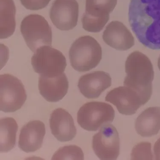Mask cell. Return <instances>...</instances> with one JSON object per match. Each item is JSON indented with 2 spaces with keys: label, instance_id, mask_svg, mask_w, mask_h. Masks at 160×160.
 <instances>
[{
  "label": "cell",
  "instance_id": "cell-14",
  "mask_svg": "<svg viewBox=\"0 0 160 160\" xmlns=\"http://www.w3.org/2000/svg\"><path fill=\"white\" fill-rule=\"evenodd\" d=\"M112 85L108 73L96 71L84 75L79 78L78 87L82 94L88 99L97 98Z\"/></svg>",
  "mask_w": 160,
  "mask_h": 160
},
{
  "label": "cell",
  "instance_id": "cell-15",
  "mask_svg": "<svg viewBox=\"0 0 160 160\" xmlns=\"http://www.w3.org/2000/svg\"><path fill=\"white\" fill-rule=\"evenodd\" d=\"M69 82L65 73L54 78L39 75L38 89L40 94L48 102H57L67 94Z\"/></svg>",
  "mask_w": 160,
  "mask_h": 160
},
{
  "label": "cell",
  "instance_id": "cell-6",
  "mask_svg": "<svg viewBox=\"0 0 160 160\" xmlns=\"http://www.w3.org/2000/svg\"><path fill=\"white\" fill-rule=\"evenodd\" d=\"M31 64L36 73L48 78L62 74L67 66L66 58L63 53L48 45L37 49L31 58Z\"/></svg>",
  "mask_w": 160,
  "mask_h": 160
},
{
  "label": "cell",
  "instance_id": "cell-12",
  "mask_svg": "<svg viewBox=\"0 0 160 160\" xmlns=\"http://www.w3.org/2000/svg\"><path fill=\"white\" fill-rule=\"evenodd\" d=\"M102 38L107 45L118 51H127L135 45V38L130 30L119 21H112L107 25Z\"/></svg>",
  "mask_w": 160,
  "mask_h": 160
},
{
  "label": "cell",
  "instance_id": "cell-8",
  "mask_svg": "<svg viewBox=\"0 0 160 160\" xmlns=\"http://www.w3.org/2000/svg\"><path fill=\"white\" fill-rule=\"evenodd\" d=\"M92 148L100 159H117L120 154V138L116 128L110 123L102 126L93 136Z\"/></svg>",
  "mask_w": 160,
  "mask_h": 160
},
{
  "label": "cell",
  "instance_id": "cell-21",
  "mask_svg": "<svg viewBox=\"0 0 160 160\" xmlns=\"http://www.w3.org/2000/svg\"><path fill=\"white\" fill-rule=\"evenodd\" d=\"M132 160H152L151 144L149 142H141L133 148L131 153Z\"/></svg>",
  "mask_w": 160,
  "mask_h": 160
},
{
  "label": "cell",
  "instance_id": "cell-24",
  "mask_svg": "<svg viewBox=\"0 0 160 160\" xmlns=\"http://www.w3.org/2000/svg\"><path fill=\"white\" fill-rule=\"evenodd\" d=\"M158 66L159 69L160 71V56L159 57L158 61Z\"/></svg>",
  "mask_w": 160,
  "mask_h": 160
},
{
  "label": "cell",
  "instance_id": "cell-3",
  "mask_svg": "<svg viewBox=\"0 0 160 160\" xmlns=\"http://www.w3.org/2000/svg\"><path fill=\"white\" fill-rule=\"evenodd\" d=\"M71 65L76 71L85 72L96 67L102 58V49L95 38L89 36L79 37L70 48Z\"/></svg>",
  "mask_w": 160,
  "mask_h": 160
},
{
  "label": "cell",
  "instance_id": "cell-19",
  "mask_svg": "<svg viewBox=\"0 0 160 160\" xmlns=\"http://www.w3.org/2000/svg\"><path fill=\"white\" fill-rule=\"evenodd\" d=\"M118 0H86V12L83 16L109 21V14L114 10Z\"/></svg>",
  "mask_w": 160,
  "mask_h": 160
},
{
  "label": "cell",
  "instance_id": "cell-5",
  "mask_svg": "<svg viewBox=\"0 0 160 160\" xmlns=\"http://www.w3.org/2000/svg\"><path fill=\"white\" fill-rule=\"evenodd\" d=\"M115 117L114 108L101 102H87L79 109L77 121L82 128L88 131H96L106 124L112 122Z\"/></svg>",
  "mask_w": 160,
  "mask_h": 160
},
{
  "label": "cell",
  "instance_id": "cell-16",
  "mask_svg": "<svg viewBox=\"0 0 160 160\" xmlns=\"http://www.w3.org/2000/svg\"><path fill=\"white\" fill-rule=\"evenodd\" d=\"M135 128L143 137L157 135L160 130V107H149L143 111L137 118Z\"/></svg>",
  "mask_w": 160,
  "mask_h": 160
},
{
  "label": "cell",
  "instance_id": "cell-20",
  "mask_svg": "<svg viewBox=\"0 0 160 160\" xmlns=\"http://www.w3.org/2000/svg\"><path fill=\"white\" fill-rule=\"evenodd\" d=\"M82 149L76 145L65 146L57 151L52 160H84Z\"/></svg>",
  "mask_w": 160,
  "mask_h": 160
},
{
  "label": "cell",
  "instance_id": "cell-1",
  "mask_svg": "<svg viewBox=\"0 0 160 160\" xmlns=\"http://www.w3.org/2000/svg\"><path fill=\"white\" fill-rule=\"evenodd\" d=\"M128 19L141 44L160 50V0H131Z\"/></svg>",
  "mask_w": 160,
  "mask_h": 160
},
{
  "label": "cell",
  "instance_id": "cell-13",
  "mask_svg": "<svg viewBox=\"0 0 160 160\" xmlns=\"http://www.w3.org/2000/svg\"><path fill=\"white\" fill-rule=\"evenodd\" d=\"M45 133V125L42 121H30L21 129L18 147L24 152H34L41 148Z\"/></svg>",
  "mask_w": 160,
  "mask_h": 160
},
{
  "label": "cell",
  "instance_id": "cell-4",
  "mask_svg": "<svg viewBox=\"0 0 160 160\" xmlns=\"http://www.w3.org/2000/svg\"><path fill=\"white\" fill-rule=\"evenodd\" d=\"M20 30L27 45L33 52L41 47L52 45L51 28L41 15L31 14L24 18L21 23Z\"/></svg>",
  "mask_w": 160,
  "mask_h": 160
},
{
  "label": "cell",
  "instance_id": "cell-22",
  "mask_svg": "<svg viewBox=\"0 0 160 160\" xmlns=\"http://www.w3.org/2000/svg\"><path fill=\"white\" fill-rule=\"evenodd\" d=\"M51 0H20L22 5L28 10H41L48 6Z\"/></svg>",
  "mask_w": 160,
  "mask_h": 160
},
{
  "label": "cell",
  "instance_id": "cell-10",
  "mask_svg": "<svg viewBox=\"0 0 160 160\" xmlns=\"http://www.w3.org/2000/svg\"><path fill=\"white\" fill-rule=\"evenodd\" d=\"M105 100L113 104L121 114L133 115L143 105L138 93L127 86H120L108 92Z\"/></svg>",
  "mask_w": 160,
  "mask_h": 160
},
{
  "label": "cell",
  "instance_id": "cell-17",
  "mask_svg": "<svg viewBox=\"0 0 160 160\" xmlns=\"http://www.w3.org/2000/svg\"><path fill=\"white\" fill-rule=\"evenodd\" d=\"M16 8L13 0H1L0 37L5 39L11 37L16 27Z\"/></svg>",
  "mask_w": 160,
  "mask_h": 160
},
{
  "label": "cell",
  "instance_id": "cell-18",
  "mask_svg": "<svg viewBox=\"0 0 160 160\" xmlns=\"http://www.w3.org/2000/svg\"><path fill=\"white\" fill-rule=\"evenodd\" d=\"M18 125L12 118H5L0 120V150L7 152L14 148Z\"/></svg>",
  "mask_w": 160,
  "mask_h": 160
},
{
  "label": "cell",
  "instance_id": "cell-9",
  "mask_svg": "<svg viewBox=\"0 0 160 160\" xmlns=\"http://www.w3.org/2000/svg\"><path fill=\"white\" fill-rule=\"evenodd\" d=\"M79 12L76 0H55L50 9V17L56 28L68 31L76 26Z\"/></svg>",
  "mask_w": 160,
  "mask_h": 160
},
{
  "label": "cell",
  "instance_id": "cell-7",
  "mask_svg": "<svg viewBox=\"0 0 160 160\" xmlns=\"http://www.w3.org/2000/svg\"><path fill=\"white\" fill-rule=\"evenodd\" d=\"M24 85L10 74L0 76V109L5 113L13 112L22 108L26 100Z\"/></svg>",
  "mask_w": 160,
  "mask_h": 160
},
{
  "label": "cell",
  "instance_id": "cell-2",
  "mask_svg": "<svg viewBox=\"0 0 160 160\" xmlns=\"http://www.w3.org/2000/svg\"><path fill=\"white\" fill-rule=\"evenodd\" d=\"M125 68L127 76L124 85L137 92L145 104L152 92L154 72L151 62L146 55L135 51L127 57Z\"/></svg>",
  "mask_w": 160,
  "mask_h": 160
},
{
  "label": "cell",
  "instance_id": "cell-23",
  "mask_svg": "<svg viewBox=\"0 0 160 160\" xmlns=\"http://www.w3.org/2000/svg\"><path fill=\"white\" fill-rule=\"evenodd\" d=\"M154 152L155 159L160 160V138L154 145Z\"/></svg>",
  "mask_w": 160,
  "mask_h": 160
},
{
  "label": "cell",
  "instance_id": "cell-11",
  "mask_svg": "<svg viewBox=\"0 0 160 160\" xmlns=\"http://www.w3.org/2000/svg\"><path fill=\"white\" fill-rule=\"evenodd\" d=\"M51 133L60 142L72 141L77 134V128L72 115L62 108L54 110L49 119Z\"/></svg>",
  "mask_w": 160,
  "mask_h": 160
}]
</instances>
